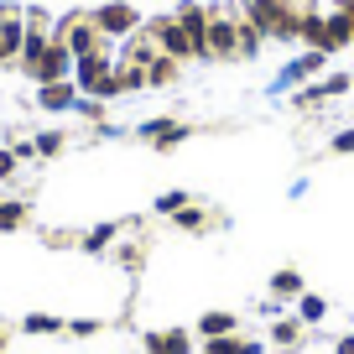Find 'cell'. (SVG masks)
Listing matches in <instances>:
<instances>
[{
  "label": "cell",
  "mask_w": 354,
  "mask_h": 354,
  "mask_svg": "<svg viewBox=\"0 0 354 354\" xmlns=\"http://www.w3.org/2000/svg\"><path fill=\"white\" fill-rule=\"evenodd\" d=\"M115 78H120V94H141L146 88V68L141 63H115Z\"/></svg>",
  "instance_id": "obj_24"
},
{
  "label": "cell",
  "mask_w": 354,
  "mask_h": 354,
  "mask_svg": "<svg viewBox=\"0 0 354 354\" xmlns=\"http://www.w3.org/2000/svg\"><path fill=\"white\" fill-rule=\"evenodd\" d=\"M115 63L120 57L104 47V53H88V57H73V84L78 94H88V100H120V78H115Z\"/></svg>",
  "instance_id": "obj_2"
},
{
  "label": "cell",
  "mask_w": 354,
  "mask_h": 354,
  "mask_svg": "<svg viewBox=\"0 0 354 354\" xmlns=\"http://www.w3.org/2000/svg\"><path fill=\"white\" fill-rule=\"evenodd\" d=\"M94 26H100L104 32V42H120V37H136L141 32V11H136V6H125V0H110V6H94Z\"/></svg>",
  "instance_id": "obj_5"
},
{
  "label": "cell",
  "mask_w": 354,
  "mask_h": 354,
  "mask_svg": "<svg viewBox=\"0 0 354 354\" xmlns=\"http://www.w3.org/2000/svg\"><path fill=\"white\" fill-rule=\"evenodd\" d=\"M240 57V21L234 11H214L209 16V63H234Z\"/></svg>",
  "instance_id": "obj_6"
},
{
  "label": "cell",
  "mask_w": 354,
  "mask_h": 354,
  "mask_svg": "<svg viewBox=\"0 0 354 354\" xmlns=\"http://www.w3.org/2000/svg\"><path fill=\"white\" fill-rule=\"evenodd\" d=\"M234 21H240V57H245V63H250V57H261V42H266L261 26H250L240 11H234Z\"/></svg>",
  "instance_id": "obj_22"
},
{
  "label": "cell",
  "mask_w": 354,
  "mask_h": 354,
  "mask_svg": "<svg viewBox=\"0 0 354 354\" xmlns=\"http://www.w3.org/2000/svg\"><path fill=\"white\" fill-rule=\"evenodd\" d=\"M26 78H32V84H57V78H73V53L53 37V42H47V53L26 68Z\"/></svg>",
  "instance_id": "obj_9"
},
{
  "label": "cell",
  "mask_w": 354,
  "mask_h": 354,
  "mask_svg": "<svg viewBox=\"0 0 354 354\" xmlns=\"http://www.w3.org/2000/svg\"><path fill=\"white\" fill-rule=\"evenodd\" d=\"M323 63H328V53H318V47H308L302 57H292L287 68H281L277 78H271V94H287V88H302V84H313V78L323 73Z\"/></svg>",
  "instance_id": "obj_7"
},
{
  "label": "cell",
  "mask_w": 354,
  "mask_h": 354,
  "mask_svg": "<svg viewBox=\"0 0 354 354\" xmlns=\"http://www.w3.org/2000/svg\"><path fill=\"white\" fill-rule=\"evenodd\" d=\"M328 151H333V156H354V125L333 136V141H328Z\"/></svg>",
  "instance_id": "obj_32"
},
{
  "label": "cell",
  "mask_w": 354,
  "mask_h": 354,
  "mask_svg": "<svg viewBox=\"0 0 354 354\" xmlns=\"http://www.w3.org/2000/svg\"><path fill=\"white\" fill-rule=\"evenodd\" d=\"M339 11L349 16V26H354V0H339Z\"/></svg>",
  "instance_id": "obj_36"
},
{
  "label": "cell",
  "mask_w": 354,
  "mask_h": 354,
  "mask_svg": "<svg viewBox=\"0 0 354 354\" xmlns=\"http://www.w3.org/2000/svg\"><path fill=\"white\" fill-rule=\"evenodd\" d=\"M172 230L183 234H209V230H224V219L214 209H203V203H183V209L172 214Z\"/></svg>",
  "instance_id": "obj_12"
},
{
  "label": "cell",
  "mask_w": 354,
  "mask_h": 354,
  "mask_svg": "<svg viewBox=\"0 0 354 354\" xmlns=\"http://www.w3.org/2000/svg\"><path fill=\"white\" fill-rule=\"evenodd\" d=\"M302 328H308L302 318H271V339H266V344H271V349H297Z\"/></svg>",
  "instance_id": "obj_17"
},
{
  "label": "cell",
  "mask_w": 354,
  "mask_h": 354,
  "mask_svg": "<svg viewBox=\"0 0 354 354\" xmlns=\"http://www.w3.org/2000/svg\"><path fill=\"white\" fill-rule=\"evenodd\" d=\"M26 219H32L26 198H11V193H0V234H16Z\"/></svg>",
  "instance_id": "obj_18"
},
{
  "label": "cell",
  "mask_w": 354,
  "mask_h": 354,
  "mask_svg": "<svg viewBox=\"0 0 354 354\" xmlns=\"http://www.w3.org/2000/svg\"><path fill=\"white\" fill-rule=\"evenodd\" d=\"M302 11L308 0H240V16L261 26L266 42H302Z\"/></svg>",
  "instance_id": "obj_1"
},
{
  "label": "cell",
  "mask_w": 354,
  "mask_h": 354,
  "mask_svg": "<svg viewBox=\"0 0 354 354\" xmlns=\"http://www.w3.org/2000/svg\"><path fill=\"white\" fill-rule=\"evenodd\" d=\"M354 42V26H349V16L333 6V11H323V37H318V53H344V47Z\"/></svg>",
  "instance_id": "obj_11"
},
{
  "label": "cell",
  "mask_w": 354,
  "mask_h": 354,
  "mask_svg": "<svg viewBox=\"0 0 354 354\" xmlns=\"http://www.w3.org/2000/svg\"><path fill=\"white\" fill-rule=\"evenodd\" d=\"M53 37H57V42H63L73 57H88V53H104V47H110V42H104V32L94 26V16H88V11H68L63 21L53 26Z\"/></svg>",
  "instance_id": "obj_3"
},
{
  "label": "cell",
  "mask_w": 354,
  "mask_h": 354,
  "mask_svg": "<svg viewBox=\"0 0 354 354\" xmlns=\"http://www.w3.org/2000/svg\"><path fill=\"white\" fill-rule=\"evenodd\" d=\"M136 136H141L151 151H172V146H183V141L193 136V125H188V120H172V115H156V120H146Z\"/></svg>",
  "instance_id": "obj_8"
},
{
  "label": "cell",
  "mask_w": 354,
  "mask_h": 354,
  "mask_svg": "<svg viewBox=\"0 0 354 354\" xmlns=\"http://www.w3.org/2000/svg\"><path fill=\"white\" fill-rule=\"evenodd\" d=\"M146 354H193V333H188V328L146 333Z\"/></svg>",
  "instance_id": "obj_13"
},
{
  "label": "cell",
  "mask_w": 354,
  "mask_h": 354,
  "mask_svg": "<svg viewBox=\"0 0 354 354\" xmlns=\"http://www.w3.org/2000/svg\"><path fill=\"white\" fill-rule=\"evenodd\" d=\"M16 172H21V156L11 146H0V183H16Z\"/></svg>",
  "instance_id": "obj_30"
},
{
  "label": "cell",
  "mask_w": 354,
  "mask_h": 354,
  "mask_svg": "<svg viewBox=\"0 0 354 354\" xmlns=\"http://www.w3.org/2000/svg\"><path fill=\"white\" fill-rule=\"evenodd\" d=\"M21 333H37V339H57V333H63V318H57V313H26V318H21Z\"/></svg>",
  "instance_id": "obj_19"
},
{
  "label": "cell",
  "mask_w": 354,
  "mask_h": 354,
  "mask_svg": "<svg viewBox=\"0 0 354 354\" xmlns=\"http://www.w3.org/2000/svg\"><path fill=\"white\" fill-rule=\"evenodd\" d=\"M318 104H328V100H323V88H318V78L302 84L297 94H292V110H318Z\"/></svg>",
  "instance_id": "obj_28"
},
{
  "label": "cell",
  "mask_w": 354,
  "mask_h": 354,
  "mask_svg": "<svg viewBox=\"0 0 354 354\" xmlns=\"http://www.w3.org/2000/svg\"><path fill=\"white\" fill-rule=\"evenodd\" d=\"M271 297H302V271H292V266H281L277 277H271Z\"/></svg>",
  "instance_id": "obj_21"
},
{
  "label": "cell",
  "mask_w": 354,
  "mask_h": 354,
  "mask_svg": "<svg viewBox=\"0 0 354 354\" xmlns=\"http://www.w3.org/2000/svg\"><path fill=\"white\" fill-rule=\"evenodd\" d=\"M297 318H302V323H323V318H328L323 292H302V297H297Z\"/></svg>",
  "instance_id": "obj_23"
},
{
  "label": "cell",
  "mask_w": 354,
  "mask_h": 354,
  "mask_svg": "<svg viewBox=\"0 0 354 354\" xmlns=\"http://www.w3.org/2000/svg\"><path fill=\"white\" fill-rule=\"evenodd\" d=\"M120 230H125V219H104V224H94L88 234H78V250H88V255H104L115 240H120Z\"/></svg>",
  "instance_id": "obj_14"
},
{
  "label": "cell",
  "mask_w": 354,
  "mask_h": 354,
  "mask_svg": "<svg viewBox=\"0 0 354 354\" xmlns=\"http://www.w3.org/2000/svg\"><path fill=\"white\" fill-rule=\"evenodd\" d=\"M73 115H78V120H88V125H104V115H110V110H104V100H88V94H78Z\"/></svg>",
  "instance_id": "obj_26"
},
{
  "label": "cell",
  "mask_w": 354,
  "mask_h": 354,
  "mask_svg": "<svg viewBox=\"0 0 354 354\" xmlns=\"http://www.w3.org/2000/svg\"><path fill=\"white\" fill-rule=\"evenodd\" d=\"M333 354H354V333H344V339H333Z\"/></svg>",
  "instance_id": "obj_35"
},
{
  "label": "cell",
  "mask_w": 354,
  "mask_h": 354,
  "mask_svg": "<svg viewBox=\"0 0 354 354\" xmlns=\"http://www.w3.org/2000/svg\"><path fill=\"white\" fill-rule=\"evenodd\" d=\"M115 266H120V271H136V266H141V245H120V250H115Z\"/></svg>",
  "instance_id": "obj_31"
},
{
  "label": "cell",
  "mask_w": 354,
  "mask_h": 354,
  "mask_svg": "<svg viewBox=\"0 0 354 354\" xmlns=\"http://www.w3.org/2000/svg\"><path fill=\"white\" fill-rule=\"evenodd\" d=\"M63 333L68 339H94V333H104V318H68Z\"/></svg>",
  "instance_id": "obj_27"
},
{
  "label": "cell",
  "mask_w": 354,
  "mask_h": 354,
  "mask_svg": "<svg viewBox=\"0 0 354 354\" xmlns=\"http://www.w3.org/2000/svg\"><path fill=\"white\" fill-rule=\"evenodd\" d=\"M318 88H323V100H339V94L354 88V73H328V78H318Z\"/></svg>",
  "instance_id": "obj_29"
},
{
  "label": "cell",
  "mask_w": 354,
  "mask_h": 354,
  "mask_svg": "<svg viewBox=\"0 0 354 354\" xmlns=\"http://www.w3.org/2000/svg\"><path fill=\"white\" fill-rule=\"evenodd\" d=\"M73 104H78V84H73V78L37 84V110H47V115H68Z\"/></svg>",
  "instance_id": "obj_10"
},
{
  "label": "cell",
  "mask_w": 354,
  "mask_h": 354,
  "mask_svg": "<svg viewBox=\"0 0 354 354\" xmlns=\"http://www.w3.org/2000/svg\"><path fill=\"white\" fill-rule=\"evenodd\" d=\"M32 146H37V156H42V162H53V156L68 151V131H37Z\"/></svg>",
  "instance_id": "obj_20"
},
{
  "label": "cell",
  "mask_w": 354,
  "mask_h": 354,
  "mask_svg": "<svg viewBox=\"0 0 354 354\" xmlns=\"http://www.w3.org/2000/svg\"><path fill=\"white\" fill-rule=\"evenodd\" d=\"M183 203H193V193H188V188H167V193H156V214H162V219H172Z\"/></svg>",
  "instance_id": "obj_25"
},
{
  "label": "cell",
  "mask_w": 354,
  "mask_h": 354,
  "mask_svg": "<svg viewBox=\"0 0 354 354\" xmlns=\"http://www.w3.org/2000/svg\"><path fill=\"white\" fill-rule=\"evenodd\" d=\"M146 32L156 37V47H162L167 57H177V63H198V47H193V37L183 32V21H177V16H151V21H146Z\"/></svg>",
  "instance_id": "obj_4"
},
{
  "label": "cell",
  "mask_w": 354,
  "mask_h": 354,
  "mask_svg": "<svg viewBox=\"0 0 354 354\" xmlns=\"http://www.w3.org/2000/svg\"><path fill=\"white\" fill-rule=\"evenodd\" d=\"M6 349H11V333H6V328H0V354H6Z\"/></svg>",
  "instance_id": "obj_37"
},
{
  "label": "cell",
  "mask_w": 354,
  "mask_h": 354,
  "mask_svg": "<svg viewBox=\"0 0 354 354\" xmlns=\"http://www.w3.org/2000/svg\"><path fill=\"white\" fill-rule=\"evenodd\" d=\"M177 78H183V63H177V57L156 53L151 63H146V88H167V84H177Z\"/></svg>",
  "instance_id": "obj_16"
},
{
  "label": "cell",
  "mask_w": 354,
  "mask_h": 354,
  "mask_svg": "<svg viewBox=\"0 0 354 354\" xmlns=\"http://www.w3.org/2000/svg\"><path fill=\"white\" fill-rule=\"evenodd\" d=\"M198 354H234V333H224V339H203Z\"/></svg>",
  "instance_id": "obj_33"
},
{
  "label": "cell",
  "mask_w": 354,
  "mask_h": 354,
  "mask_svg": "<svg viewBox=\"0 0 354 354\" xmlns=\"http://www.w3.org/2000/svg\"><path fill=\"white\" fill-rule=\"evenodd\" d=\"M224 333H240V313H230V308L198 313V339H224Z\"/></svg>",
  "instance_id": "obj_15"
},
{
  "label": "cell",
  "mask_w": 354,
  "mask_h": 354,
  "mask_svg": "<svg viewBox=\"0 0 354 354\" xmlns=\"http://www.w3.org/2000/svg\"><path fill=\"white\" fill-rule=\"evenodd\" d=\"M234 354H266L261 339H245V333H234Z\"/></svg>",
  "instance_id": "obj_34"
}]
</instances>
